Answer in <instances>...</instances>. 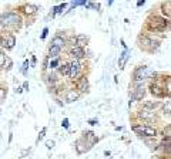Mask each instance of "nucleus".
<instances>
[{
	"mask_svg": "<svg viewBox=\"0 0 171 159\" xmlns=\"http://www.w3.org/2000/svg\"><path fill=\"white\" fill-rule=\"evenodd\" d=\"M24 13L26 14H29V16H31V14H36L37 13V6H34V4H27V6H24Z\"/></svg>",
	"mask_w": 171,
	"mask_h": 159,
	"instance_id": "12",
	"label": "nucleus"
},
{
	"mask_svg": "<svg viewBox=\"0 0 171 159\" xmlns=\"http://www.w3.org/2000/svg\"><path fill=\"white\" fill-rule=\"evenodd\" d=\"M60 73L63 74V75H68V73H70V68H68V64H64L60 67Z\"/></svg>",
	"mask_w": 171,
	"mask_h": 159,
	"instance_id": "19",
	"label": "nucleus"
},
{
	"mask_svg": "<svg viewBox=\"0 0 171 159\" xmlns=\"http://www.w3.org/2000/svg\"><path fill=\"white\" fill-rule=\"evenodd\" d=\"M87 41H88V38L84 36V34H80V36H77L74 38V43L77 44L76 47H80V49H83V47L86 46V43H87Z\"/></svg>",
	"mask_w": 171,
	"mask_h": 159,
	"instance_id": "7",
	"label": "nucleus"
},
{
	"mask_svg": "<svg viewBox=\"0 0 171 159\" xmlns=\"http://www.w3.org/2000/svg\"><path fill=\"white\" fill-rule=\"evenodd\" d=\"M164 114H170V104H167V107H164Z\"/></svg>",
	"mask_w": 171,
	"mask_h": 159,
	"instance_id": "27",
	"label": "nucleus"
},
{
	"mask_svg": "<svg viewBox=\"0 0 171 159\" xmlns=\"http://www.w3.org/2000/svg\"><path fill=\"white\" fill-rule=\"evenodd\" d=\"M64 46V38H63L61 36H56L53 38V41H51V47H57V49L61 50V47Z\"/></svg>",
	"mask_w": 171,
	"mask_h": 159,
	"instance_id": "10",
	"label": "nucleus"
},
{
	"mask_svg": "<svg viewBox=\"0 0 171 159\" xmlns=\"http://www.w3.org/2000/svg\"><path fill=\"white\" fill-rule=\"evenodd\" d=\"M59 53H60V49H57V47H50V50H49L50 58H57Z\"/></svg>",
	"mask_w": 171,
	"mask_h": 159,
	"instance_id": "16",
	"label": "nucleus"
},
{
	"mask_svg": "<svg viewBox=\"0 0 171 159\" xmlns=\"http://www.w3.org/2000/svg\"><path fill=\"white\" fill-rule=\"evenodd\" d=\"M57 64H59V60H57V58H54L53 61H51V64H50V67L53 68V67H56V65H57Z\"/></svg>",
	"mask_w": 171,
	"mask_h": 159,
	"instance_id": "24",
	"label": "nucleus"
},
{
	"mask_svg": "<svg viewBox=\"0 0 171 159\" xmlns=\"http://www.w3.org/2000/svg\"><path fill=\"white\" fill-rule=\"evenodd\" d=\"M54 145H56V144H54V141H47V142H46V146L49 148V149H51Z\"/></svg>",
	"mask_w": 171,
	"mask_h": 159,
	"instance_id": "23",
	"label": "nucleus"
},
{
	"mask_svg": "<svg viewBox=\"0 0 171 159\" xmlns=\"http://www.w3.org/2000/svg\"><path fill=\"white\" fill-rule=\"evenodd\" d=\"M144 94H146V90H144L143 87H140V88H137V91H136V94L133 95V98L134 100H141V98L144 97Z\"/></svg>",
	"mask_w": 171,
	"mask_h": 159,
	"instance_id": "15",
	"label": "nucleus"
},
{
	"mask_svg": "<svg viewBox=\"0 0 171 159\" xmlns=\"http://www.w3.org/2000/svg\"><path fill=\"white\" fill-rule=\"evenodd\" d=\"M4 61H6V55H4V53L0 50V67H3Z\"/></svg>",
	"mask_w": 171,
	"mask_h": 159,
	"instance_id": "20",
	"label": "nucleus"
},
{
	"mask_svg": "<svg viewBox=\"0 0 171 159\" xmlns=\"http://www.w3.org/2000/svg\"><path fill=\"white\" fill-rule=\"evenodd\" d=\"M47 33H49V30H47V28H44V30H43V34H41V38H44V37L47 36Z\"/></svg>",
	"mask_w": 171,
	"mask_h": 159,
	"instance_id": "29",
	"label": "nucleus"
},
{
	"mask_svg": "<svg viewBox=\"0 0 171 159\" xmlns=\"http://www.w3.org/2000/svg\"><path fill=\"white\" fill-rule=\"evenodd\" d=\"M87 88H88V81H87V78H81L80 81H78V90H80L81 92H84V91H87Z\"/></svg>",
	"mask_w": 171,
	"mask_h": 159,
	"instance_id": "13",
	"label": "nucleus"
},
{
	"mask_svg": "<svg viewBox=\"0 0 171 159\" xmlns=\"http://www.w3.org/2000/svg\"><path fill=\"white\" fill-rule=\"evenodd\" d=\"M4 98H6V90L0 88V101H3Z\"/></svg>",
	"mask_w": 171,
	"mask_h": 159,
	"instance_id": "22",
	"label": "nucleus"
},
{
	"mask_svg": "<svg viewBox=\"0 0 171 159\" xmlns=\"http://www.w3.org/2000/svg\"><path fill=\"white\" fill-rule=\"evenodd\" d=\"M68 68H70V73H68V75L72 77V78H76L78 74V70H80V63L77 61V60H73L70 64H68Z\"/></svg>",
	"mask_w": 171,
	"mask_h": 159,
	"instance_id": "5",
	"label": "nucleus"
},
{
	"mask_svg": "<svg viewBox=\"0 0 171 159\" xmlns=\"http://www.w3.org/2000/svg\"><path fill=\"white\" fill-rule=\"evenodd\" d=\"M168 23L165 22L164 18H160V17H154L152 18V23H151V27H154V30H160L163 31L165 27H167Z\"/></svg>",
	"mask_w": 171,
	"mask_h": 159,
	"instance_id": "4",
	"label": "nucleus"
},
{
	"mask_svg": "<svg viewBox=\"0 0 171 159\" xmlns=\"http://www.w3.org/2000/svg\"><path fill=\"white\" fill-rule=\"evenodd\" d=\"M27 67H29V61H24V65H23V73L26 74V71H27Z\"/></svg>",
	"mask_w": 171,
	"mask_h": 159,
	"instance_id": "26",
	"label": "nucleus"
},
{
	"mask_svg": "<svg viewBox=\"0 0 171 159\" xmlns=\"http://www.w3.org/2000/svg\"><path fill=\"white\" fill-rule=\"evenodd\" d=\"M14 44H16V38L13 36H9L7 40H3V41H2V46L6 47V49H13Z\"/></svg>",
	"mask_w": 171,
	"mask_h": 159,
	"instance_id": "9",
	"label": "nucleus"
},
{
	"mask_svg": "<svg viewBox=\"0 0 171 159\" xmlns=\"http://www.w3.org/2000/svg\"><path fill=\"white\" fill-rule=\"evenodd\" d=\"M3 65H6V70H10V68H12V60H10V58H6V61H4V64Z\"/></svg>",
	"mask_w": 171,
	"mask_h": 159,
	"instance_id": "21",
	"label": "nucleus"
},
{
	"mask_svg": "<svg viewBox=\"0 0 171 159\" xmlns=\"http://www.w3.org/2000/svg\"><path fill=\"white\" fill-rule=\"evenodd\" d=\"M44 134H46V128H43V129H41V132H40V135H39V141H40L41 138H43V136H44Z\"/></svg>",
	"mask_w": 171,
	"mask_h": 159,
	"instance_id": "25",
	"label": "nucleus"
},
{
	"mask_svg": "<svg viewBox=\"0 0 171 159\" xmlns=\"http://www.w3.org/2000/svg\"><path fill=\"white\" fill-rule=\"evenodd\" d=\"M128 54H130V51L126 50V51L120 55V60H118V67H120V68H124L126 63H127V60H128Z\"/></svg>",
	"mask_w": 171,
	"mask_h": 159,
	"instance_id": "11",
	"label": "nucleus"
},
{
	"mask_svg": "<svg viewBox=\"0 0 171 159\" xmlns=\"http://www.w3.org/2000/svg\"><path fill=\"white\" fill-rule=\"evenodd\" d=\"M20 22V17L16 13H4L0 16V23L3 26H10V24H17Z\"/></svg>",
	"mask_w": 171,
	"mask_h": 159,
	"instance_id": "2",
	"label": "nucleus"
},
{
	"mask_svg": "<svg viewBox=\"0 0 171 159\" xmlns=\"http://www.w3.org/2000/svg\"><path fill=\"white\" fill-rule=\"evenodd\" d=\"M140 116H141V118H144V119H152V118H154V114L150 112V111L144 110V111H141V112H140Z\"/></svg>",
	"mask_w": 171,
	"mask_h": 159,
	"instance_id": "18",
	"label": "nucleus"
},
{
	"mask_svg": "<svg viewBox=\"0 0 171 159\" xmlns=\"http://www.w3.org/2000/svg\"><path fill=\"white\" fill-rule=\"evenodd\" d=\"M72 55L74 57V60H77V58H83L84 57V50L83 49H80V47H73L72 49Z\"/></svg>",
	"mask_w": 171,
	"mask_h": 159,
	"instance_id": "8",
	"label": "nucleus"
},
{
	"mask_svg": "<svg viewBox=\"0 0 171 159\" xmlns=\"http://www.w3.org/2000/svg\"><path fill=\"white\" fill-rule=\"evenodd\" d=\"M151 94L156 95V97H163L164 92L161 91V88H160L158 85H151Z\"/></svg>",
	"mask_w": 171,
	"mask_h": 159,
	"instance_id": "14",
	"label": "nucleus"
},
{
	"mask_svg": "<svg viewBox=\"0 0 171 159\" xmlns=\"http://www.w3.org/2000/svg\"><path fill=\"white\" fill-rule=\"evenodd\" d=\"M157 107H158V102H157V101H148V102H146V104H144L146 111L147 110H154V108H157Z\"/></svg>",
	"mask_w": 171,
	"mask_h": 159,
	"instance_id": "17",
	"label": "nucleus"
},
{
	"mask_svg": "<svg viewBox=\"0 0 171 159\" xmlns=\"http://www.w3.org/2000/svg\"><path fill=\"white\" fill-rule=\"evenodd\" d=\"M133 129L134 132H138V134L146 135L148 138H154L157 135V131L154 128H151V126H134Z\"/></svg>",
	"mask_w": 171,
	"mask_h": 159,
	"instance_id": "3",
	"label": "nucleus"
},
{
	"mask_svg": "<svg viewBox=\"0 0 171 159\" xmlns=\"http://www.w3.org/2000/svg\"><path fill=\"white\" fill-rule=\"evenodd\" d=\"M77 98H78V92L76 91V90H68L67 95H66V101L74 102V101H77Z\"/></svg>",
	"mask_w": 171,
	"mask_h": 159,
	"instance_id": "6",
	"label": "nucleus"
},
{
	"mask_svg": "<svg viewBox=\"0 0 171 159\" xmlns=\"http://www.w3.org/2000/svg\"><path fill=\"white\" fill-rule=\"evenodd\" d=\"M63 126H64V128H68V119H64V121H63Z\"/></svg>",
	"mask_w": 171,
	"mask_h": 159,
	"instance_id": "28",
	"label": "nucleus"
},
{
	"mask_svg": "<svg viewBox=\"0 0 171 159\" xmlns=\"http://www.w3.org/2000/svg\"><path fill=\"white\" fill-rule=\"evenodd\" d=\"M151 75H154V71L150 70L148 67H138L134 71V80L137 83H141V81H144L146 78H148Z\"/></svg>",
	"mask_w": 171,
	"mask_h": 159,
	"instance_id": "1",
	"label": "nucleus"
}]
</instances>
